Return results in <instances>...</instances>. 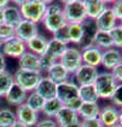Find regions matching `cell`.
I'll return each mask as SVG.
<instances>
[{"label": "cell", "mask_w": 122, "mask_h": 127, "mask_svg": "<svg viewBox=\"0 0 122 127\" xmlns=\"http://www.w3.org/2000/svg\"><path fill=\"white\" fill-rule=\"evenodd\" d=\"M25 103H26V104L28 105L32 110H34L35 112L41 113V110H42V108H44V106H45L46 101H45L44 98H42L37 92H35V91H32V92L28 93V96H27V100H26Z\"/></svg>", "instance_id": "f546056e"}, {"label": "cell", "mask_w": 122, "mask_h": 127, "mask_svg": "<svg viewBox=\"0 0 122 127\" xmlns=\"http://www.w3.org/2000/svg\"><path fill=\"white\" fill-rule=\"evenodd\" d=\"M58 63L68 71L70 75H73L74 72L80 68L83 64L81 56V50L78 47H67V49L62 54Z\"/></svg>", "instance_id": "5b68a950"}, {"label": "cell", "mask_w": 122, "mask_h": 127, "mask_svg": "<svg viewBox=\"0 0 122 127\" xmlns=\"http://www.w3.org/2000/svg\"><path fill=\"white\" fill-rule=\"evenodd\" d=\"M6 71V58L1 52H0V73Z\"/></svg>", "instance_id": "b9f144b4"}, {"label": "cell", "mask_w": 122, "mask_h": 127, "mask_svg": "<svg viewBox=\"0 0 122 127\" xmlns=\"http://www.w3.org/2000/svg\"><path fill=\"white\" fill-rule=\"evenodd\" d=\"M118 25H119V26H120V27H122V21H120V22H119V23H118Z\"/></svg>", "instance_id": "681fc988"}, {"label": "cell", "mask_w": 122, "mask_h": 127, "mask_svg": "<svg viewBox=\"0 0 122 127\" xmlns=\"http://www.w3.org/2000/svg\"><path fill=\"white\" fill-rule=\"evenodd\" d=\"M122 62V51L117 48H111V49L104 50L102 53L101 66L106 71H111L115 67Z\"/></svg>", "instance_id": "4fadbf2b"}, {"label": "cell", "mask_w": 122, "mask_h": 127, "mask_svg": "<svg viewBox=\"0 0 122 127\" xmlns=\"http://www.w3.org/2000/svg\"><path fill=\"white\" fill-rule=\"evenodd\" d=\"M82 27H83V30H84V34H83V37H82L80 43L78 45L80 50L92 45L93 36L98 31L96 22H94L93 19H90V18H86L82 22Z\"/></svg>", "instance_id": "ac0fdd59"}, {"label": "cell", "mask_w": 122, "mask_h": 127, "mask_svg": "<svg viewBox=\"0 0 122 127\" xmlns=\"http://www.w3.org/2000/svg\"><path fill=\"white\" fill-rule=\"evenodd\" d=\"M3 23V10L0 9V25Z\"/></svg>", "instance_id": "7dc6e473"}, {"label": "cell", "mask_w": 122, "mask_h": 127, "mask_svg": "<svg viewBox=\"0 0 122 127\" xmlns=\"http://www.w3.org/2000/svg\"><path fill=\"white\" fill-rule=\"evenodd\" d=\"M41 23L44 25L45 29L51 34H53L61 28L68 25L64 18L63 12L61 13H45Z\"/></svg>", "instance_id": "7c38bea8"}, {"label": "cell", "mask_w": 122, "mask_h": 127, "mask_svg": "<svg viewBox=\"0 0 122 127\" xmlns=\"http://www.w3.org/2000/svg\"><path fill=\"white\" fill-rule=\"evenodd\" d=\"M16 121L15 111L10 108H0V127H12Z\"/></svg>", "instance_id": "1f68e13d"}, {"label": "cell", "mask_w": 122, "mask_h": 127, "mask_svg": "<svg viewBox=\"0 0 122 127\" xmlns=\"http://www.w3.org/2000/svg\"><path fill=\"white\" fill-rule=\"evenodd\" d=\"M12 127H28V126H26L25 124H22V123H20V122L16 121V122H15L13 125H12Z\"/></svg>", "instance_id": "ee69618b"}, {"label": "cell", "mask_w": 122, "mask_h": 127, "mask_svg": "<svg viewBox=\"0 0 122 127\" xmlns=\"http://www.w3.org/2000/svg\"><path fill=\"white\" fill-rule=\"evenodd\" d=\"M111 127H122V126H121V125H119V124H118V123H117V124L113 125V126H111Z\"/></svg>", "instance_id": "c3c4849f"}, {"label": "cell", "mask_w": 122, "mask_h": 127, "mask_svg": "<svg viewBox=\"0 0 122 127\" xmlns=\"http://www.w3.org/2000/svg\"><path fill=\"white\" fill-rule=\"evenodd\" d=\"M118 124L122 126V109H120V112H119V118H118Z\"/></svg>", "instance_id": "bcb514c9"}, {"label": "cell", "mask_w": 122, "mask_h": 127, "mask_svg": "<svg viewBox=\"0 0 122 127\" xmlns=\"http://www.w3.org/2000/svg\"><path fill=\"white\" fill-rule=\"evenodd\" d=\"M27 96H28V92H26L16 83H13V85L10 87V89L7 90V92L3 97L10 106L17 107L26 102Z\"/></svg>", "instance_id": "2e32d148"}, {"label": "cell", "mask_w": 122, "mask_h": 127, "mask_svg": "<svg viewBox=\"0 0 122 127\" xmlns=\"http://www.w3.org/2000/svg\"><path fill=\"white\" fill-rule=\"evenodd\" d=\"M81 122V121H80ZM73 123V124H69V125H66V126H63V127H81V123Z\"/></svg>", "instance_id": "f6af8a7d"}, {"label": "cell", "mask_w": 122, "mask_h": 127, "mask_svg": "<svg viewBox=\"0 0 122 127\" xmlns=\"http://www.w3.org/2000/svg\"><path fill=\"white\" fill-rule=\"evenodd\" d=\"M22 16L19 10V6L15 4L7 5L3 9V23L12 28H16L22 21Z\"/></svg>", "instance_id": "7402d4cb"}, {"label": "cell", "mask_w": 122, "mask_h": 127, "mask_svg": "<svg viewBox=\"0 0 122 127\" xmlns=\"http://www.w3.org/2000/svg\"><path fill=\"white\" fill-rule=\"evenodd\" d=\"M52 38L62 43H64L66 46L70 45V39H69V34H68V25L61 28L56 32H54L52 34Z\"/></svg>", "instance_id": "836d02e7"}, {"label": "cell", "mask_w": 122, "mask_h": 127, "mask_svg": "<svg viewBox=\"0 0 122 127\" xmlns=\"http://www.w3.org/2000/svg\"><path fill=\"white\" fill-rule=\"evenodd\" d=\"M34 127H60V126L57 125V123L55 122L54 119L42 118V119H39Z\"/></svg>", "instance_id": "f35d334b"}, {"label": "cell", "mask_w": 122, "mask_h": 127, "mask_svg": "<svg viewBox=\"0 0 122 127\" xmlns=\"http://www.w3.org/2000/svg\"><path fill=\"white\" fill-rule=\"evenodd\" d=\"M63 15L68 25L82 23L86 17L83 0H65L63 1Z\"/></svg>", "instance_id": "3957f363"}, {"label": "cell", "mask_w": 122, "mask_h": 127, "mask_svg": "<svg viewBox=\"0 0 122 127\" xmlns=\"http://www.w3.org/2000/svg\"><path fill=\"white\" fill-rule=\"evenodd\" d=\"M15 114H16V120L18 122L22 123L28 127H34L39 120V113L32 110L26 103L16 107Z\"/></svg>", "instance_id": "9c48e42d"}, {"label": "cell", "mask_w": 122, "mask_h": 127, "mask_svg": "<svg viewBox=\"0 0 122 127\" xmlns=\"http://www.w3.org/2000/svg\"><path fill=\"white\" fill-rule=\"evenodd\" d=\"M1 45H2V41L0 40V49H1Z\"/></svg>", "instance_id": "f907efd6"}, {"label": "cell", "mask_w": 122, "mask_h": 127, "mask_svg": "<svg viewBox=\"0 0 122 127\" xmlns=\"http://www.w3.org/2000/svg\"><path fill=\"white\" fill-rule=\"evenodd\" d=\"M56 88L57 85L55 83L44 75L39 81L36 89H35V92H37L45 101H49L56 97Z\"/></svg>", "instance_id": "9a60e30c"}, {"label": "cell", "mask_w": 122, "mask_h": 127, "mask_svg": "<svg viewBox=\"0 0 122 127\" xmlns=\"http://www.w3.org/2000/svg\"><path fill=\"white\" fill-rule=\"evenodd\" d=\"M68 34H69L70 43L78 46L84 34L82 23H71V25H68Z\"/></svg>", "instance_id": "4dcf8cb0"}, {"label": "cell", "mask_w": 122, "mask_h": 127, "mask_svg": "<svg viewBox=\"0 0 122 127\" xmlns=\"http://www.w3.org/2000/svg\"><path fill=\"white\" fill-rule=\"evenodd\" d=\"M93 86L99 95V98L111 101L118 86V82L109 71H105V72H99L98 77L93 83Z\"/></svg>", "instance_id": "7a4b0ae2"}, {"label": "cell", "mask_w": 122, "mask_h": 127, "mask_svg": "<svg viewBox=\"0 0 122 127\" xmlns=\"http://www.w3.org/2000/svg\"><path fill=\"white\" fill-rule=\"evenodd\" d=\"M46 76L49 77L51 81L54 82L56 85L62 84V83L70 79V74L68 73V71L58 62L54 63L53 65L51 66V68L48 70V72L46 73Z\"/></svg>", "instance_id": "603a6c76"}, {"label": "cell", "mask_w": 122, "mask_h": 127, "mask_svg": "<svg viewBox=\"0 0 122 127\" xmlns=\"http://www.w3.org/2000/svg\"><path fill=\"white\" fill-rule=\"evenodd\" d=\"M56 97L65 106L67 103L79 97V86L71 79L58 84L56 88Z\"/></svg>", "instance_id": "ba28073f"}, {"label": "cell", "mask_w": 122, "mask_h": 127, "mask_svg": "<svg viewBox=\"0 0 122 127\" xmlns=\"http://www.w3.org/2000/svg\"><path fill=\"white\" fill-rule=\"evenodd\" d=\"M92 45L98 47L102 51L113 48L114 45H113V40H112V37H111L109 32L97 31V33L94 34V36H93Z\"/></svg>", "instance_id": "83f0119b"}, {"label": "cell", "mask_w": 122, "mask_h": 127, "mask_svg": "<svg viewBox=\"0 0 122 127\" xmlns=\"http://www.w3.org/2000/svg\"><path fill=\"white\" fill-rule=\"evenodd\" d=\"M67 47L68 46H66L64 43L55 40V39L49 38L48 45H47V49L42 55L56 63V62H58V59L61 58L62 54L64 53V51L67 49Z\"/></svg>", "instance_id": "d4e9b609"}, {"label": "cell", "mask_w": 122, "mask_h": 127, "mask_svg": "<svg viewBox=\"0 0 122 127\" xmlns=\"http://www.w3.org/2000/svg\"><path fill=\"white\" fill-rule=\"evenodd\" d=\"M10 4H11V1H9V0H0V9L1 10L5 9V7Z\"/></svg>", "instance_id": "7bdbcfd3"}, {"label": "cell", "mask_w": 122, "mask_h": 127, "mask_svg": "<svg viewBox=\"0 0 122 127\" xmlns=\"http://www.w3.org/2000/svg\"><path fill=\"white\" fill-rule=\"evenodd\" d=\"M109 72L115 77V79L118 82V84H122V62L120 64H118L115 68L112 69Z\"/></svg>", "instance_id": "60d3db41"}, {"label": "cell", "mask_w": 122, "mask_h": 127, "mask_svg": "<svg viewBox=\"0 0 122 127\" xmlns=\"http://www.w3.org/2000/svg\"><path fill=\"white\" fill-rule=\"evenodd\" d=\"M120 109L118 107L114 106L113 104L104 105L101 107L99 113V120L102 122L105 127H111L118 123V118H119Z\"/></svg>", "instance_id": "e0dca14e"}, {"label": "cell", "mask_w": 122, "mask_h": 127, "mask_svg": "<svg viewBox=\"0 0 122 127\" xmlns=\"http://www.w3.org/2000/svg\"><path fill=\"white\" fill-rule=\"evenodd\" d=\"M121 51H122V48H121Z\"/></svg>", "instance_id": "816d5d0a"}, {"label": "cell", "mask_w": 122, "mask_h": 127, "mask_svg": "<svg viewBox=\"0 0 122 127\" xmlns=\"http://www.w3.org/2000/svg\"><path fill=\"white\" fill-rule=\"evenodd\" d=\"M54 120H55V122L57 123V125L60 127L73 124V123H79L81 121L77 111L70 109L66 106L62 107V109L58 111V113L55 116Z\"/></svg>", "instance_id": "44dd1931"}, {"label": "cell", "mask_w": 122, "mask_h": 127, "mask_svg": "<svg viewBox=\"0 0 122 127\" xmlns=\"http://www.w3.org/2000/svg\"><path fill=\"white\" fill-rule=\"evenodd\" d=\"M49 3L47 0H21L19 10L23 19L38 25L44 18Z\"/></svg>", "instance_id": "6da1fadb"}, {"label": "cell", "mask_w": 122, "mask_h": 127, "mask_svg": "<svg viewBox=\"0 0 122 127\" xmlns=\"http://www.w3.org/2000/svg\"><path fill=\"white\" fill-rule=\"evenodd\" d=\"M42 76L44 75L39 71H30L22 69H17L13 74L14 83H16L19 87H21L28 93L35 91Z\"/></svg>", "instance_id": "277c9868"}, {"label": "cell", "mask_w": 122, "mask_h": 127, "mask_svg": "<svg viewBox=\"0 0 122 127\" xmlns=\"http://www.w3.org/2000/svg\"><path fill=\"white\" fill-rule=\"evenodd\" d=\"M94 22L98 31L102 32H111L114 28L118 26V20L109 5L94 19Z\"/></svg>", "instance_id": "30bf717a"}, {"label": "cell", "mask_w": 122, "mask_h": 127, "mask_svg": "<svg viewBox=\"0 0 122 127\" xmlns=\"http://www.w3.org/2000/svg\"><path fill=\"white\" fill-rule=\"evenodd\" d=\"M64 106L62 104V102L58 100L57 97L52 98V100L46 101L45 106L41 110V114L44 116V118H50V119H54L55 116L58 113V111L62 109V107Z\"/></svg>", "instance_id": "f1b7e54d"}, {"label": "cell", "mask_w": 122, "mask_h": 127, "mask_svg": "<svg viewBox=\"0 0 122 127\" xmlns=\"http://www.w3.org/2000/svg\"><path fill=\"white\" fill-rule=\"evenodd\" d=\"M79 98L82 103H99L100 100L93 85L79 86Z\"/></svg>", "instance_id": "4316f807"}, {"label": "cell", "mask_w": 122, "mask_h": 127, "mask_svg": "<svg viewBox=\"0 0 122 127\" xmlns=\"http://www.w3.org/2000/svg\"><path fill=\"white\" fill-rule=\"evenodd\" d=\"M14 78L13 74L9 71H4V72L0 73V98L3 97L10 89V87L13 85Z\"/></svg>", "instance_id": "d6a6232c"}, {"label": "cell", "mask_w": 122, "mask_h": 127, "mask_svg": "<svg viewBox=\"0 0 122 127\" xmlns=\"http://www.w3.org/2000/svg\"><path fill=\"white\" fill-rule=\"evenodd\" d=\"M37 34H39L38 25L26 19H22V21L15 28V36L21 39L23 42L29 41Z\"/></svg>", "instance_id": "8fae6325"}, {"label": "cell", "mask_w": 122, "mask_h": 127, "mask_svg": "<svg viewBox=\"0 0 122 127\" xmlns=\"http://www.w3.org/2000/svg\"><path fill=\"white\" fill-rule=\"evenodd\" d=\"M102 53H103V51L93 45L89 46L87 48H84V49L81 50L82 62L85 65L98 68L99 66H101Z\"/></svg>", "instance_id": "5bb4252c"}, {"label": "cell", "mask_w": 122, "mask_h": 127, "mask_svg": "<svg viewBox=\"0 0 122 127\" xmlns=\"http://www.w3.org/2000/svg\"><path fill=\"white\" fill-rule=\"evenodd\" d=\"M99 71L96 67H91L85 64H82L74 74L72 75L74 78V83L78 86H84V85H93L96 78L98 77Z\"/></svg>", "instance_id": "52a82bcc"}, {"label": "cell", "mask_w": 122, "mask_h": 127, "mask_svg": "<svg viewBox=\"0 0 122 127\" xmlns=\"http://www.w3.org/2000/svg\"><path fill=\"white\" fill-rule=\"evenodd\" d=\"M101 106L99 103H82L78 114L80 120H89L99 117Z\"/></svg>", "instance_id": "484cf974"}, {"label": "cell", "mask_w": 122, "mask_h": 127, "mask_svg": "<svg viewBox=\"0 0 122 127\" xmlns=\"http://www.w3.org/2000/svg\"><path fill=\"white\" fill-rule=\"evenodd\" d=\"M108 3L106 0H83L86 17L94 20L108 6Z\"/></svg>", "instance_id": "d6986e66"}, {"label": "cell", "mask_w": 122, "mask_h": 127, "mask_svg": "<svg viewBox=\"0 0 122 127\" xmlns=\"http://www.w3.org/2000/svg\"><path fill=\"white\" fill-rule=\"evenodd\" d=\"M26 51H27L26 42H23L21 39H19L16 36L11 37L6 39V40L2 41L1 49H0V52L4 55L5 58L10 57L15 59H18Z\"/></svg>", "instance_id": "8992f818"}, {"label": "cell", "mask_w": 122, "mask_h": 127, "mask_svg": "<svg viewBox=\"0 0 122 127\" xmlns=\"http://www.w3.org/2000/svg\"><path fill=\"white\" fill-rule=\"evenodd\" d=\"M14 36H15V28H12L5 25V23L0 25V40L4 41L6 39Z\"/></svg>", "instance_id": "d590c367"}, {"label": "cell", "mask_w": 122, "mask_h": 127, "mask_svg": "<svg viewBox=\"0 0 122 127\" xmlns=\"http://www.w3.org/2000/svg\"><path fill=\"white\" fill-rule=\"evenodd\" d=\"M111 101L114 106L118 107L119 109H122V84H118Z\"/></svg>", "instance_id": "8d00e7d4"}, {"label": "cell", "mask_w": 122, "mask_h": 127, "mask_svg": "<svg viewBox=\"0 0 122 127\" xmlns=\"http://www.w3.org/2000/svg\"><path fill=\"white\" fill-rule=\"evenodd\" d=\"M109 34H111L114 48L121 49L122 48V27H120L118 25L117 27H115L111 32H109Z\"/></svg>", "instance_id": "e575fe53"}, {"label": "cell", "mask_w": 122, "mask_h": 127, "mask_svg": "<svg viewBox=\"0 0 122 127\" xmlns=\"http://www.w3.org/2000/svg\"><path fill=\"white\" fill-rule=\"evenodd\" d=\"M112 4L109 5L113 11L114 15L116 16L118 21H122V0H115L111 2Z\"/></svg>", "instance_id": "74e56055"}, {"label": "cell", "mask_w": 122, "mask_h": 127, "mask_svg": "<svg viewBox=\"0 0 122 127\" xmlns=\"http://www.w3.org/2000/svg\"><path fill=\"white\" fill-rule=\"evenodd\" d=\"M18 69L39 71V56L29 51H26L18 58Z\"/></svg>", "instance_id": "cb8c5ba5"}, {"label": "cell", "mask_w": 122, "mask_h": 127, "mask_svg": "<svg viewBox=\"0 0 122 127\" xmlns=\"http://www.w3.org/2000/svg\"><path fill=\"white\" fill-rule=\"evenodd\" d=\"M81 127H105L99 118L89 119V120H81Z\"/></svg>", "instance_id": "ab89813d"}, {"label": "cell", "mask_w": 122, "mask_h": 127, "mask_svg": "<svg viewBox=\"0 0 122 127\" xmlns=\"http://www.w3.org/2000/svg\"><path fill=\"white\" fill-rule=\"evenodd\" d=\"M48 41H49V38H47L45 35L37 34L36 36H34L33 38H31L29 41L26 42L27 51L32 52L34 54L38 55V56H41L47 49Z\"/></svg>", "instance_id": "ffe728a7"}]
</instances>
